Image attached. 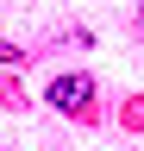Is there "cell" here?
<instances>
[{"label":"cell","instance_id":"2","mask_svg":"<svg viewBox=\"0 0 144 151\" xmlns=\"http://www.w3.org/2000/svg\"><path fill=\"white\" fill-rule=\"evenodd\" d=\"M0 63H19V44H6V38H0Z\"/></svg>","mask_w":144,"mask_h":151},{"label":"cell","instance_id":"1","mask_svg":"<svg viewBox=\"0 0 144 151\" xmlns=\"http://www.w3.org/2000/svg\"><path fill=\"white\" fill-rule=\"evenodd\" d=\"M44 94H50V107H63V113H82L88 101H94V76H57V82H50Z\"/></svg>","mask_w":144,"mask_h":151}]
</instances>
